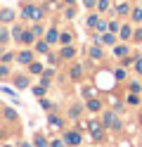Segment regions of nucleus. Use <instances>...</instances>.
Masks as SVG:
<instances>
[{"mask_svg": "<svg viewBox=\"0 0 142 147\" xmlns=\"http://www.w3.org/2000/svg\"><path fill=\"white\" fill-rule=\"evenodd\" d=\"M97 29H100V31H104V29H107V22L100 19V22H97Z\"/></svg>", "mask_w": 142, "mask_h": 147, "instance_id": "obj_28", "label": "nucleus"}, {"mask_svg": "<svg viewBox=\"0 0 142 147\" xmlns=\"http://www.w3.org/2000/svg\"><path fill=\"white\" fill-rule=\"evenodd\" d=\"M47 43H55L57 40V29H52V31H47V38H45Z\"/></svg>", "mask_w": 142, "mask_h": 147, "instance_id": "obj_15", "label": "nucleus"}, {"mask_svg": "<svg viewBox=\"0 0 142 147\" xmlns=\"http://www.w3.org/2000/svg\"><path fill=\"white\" fill-rule=\"evenodd\" d=\"M36 147H47V142H45V138H40V135H36Z\"/></svg>", "mask_w": 142, "mask_h": 147, "instance_id": "obj_20", "label": "nucleus"}, {"mask_svg": "<svg viewBox=\"0 0 142 147\" xmlns=\"http://www.w3.org/2000/svg\"><path fill=\"white\" fill-rule=\"evenodd\" d=\"M123 76H126V71L118 69V71H116V81H123Z\"/></svg>", "mask_w": 142, "mask_h": 147, "instance_id": "obj_29", "label": "nucleus"}, {"mask_svg": "<svg viewBox=\"0 0 142 147\" xmlns=\"http://www.w3.org/2000/svg\"><path fill=\"white\" fill-rule=\"evenodd\" d=\"M97 7H100V10H107V7H109V0H100Z\"/></svg>", "mask_w": 142, "mask_h": 147, "instance_id": "obj_26", "label": "nucleus"}, {"mask_svg": "<svg viewBox=\"0 0 142 147\" xmlns=\"http://www.w3.org/2000/svg\"><path fill=\"white\" fill-rule=\"evenodd\" d=\"M90 57H92V59H102V57H104V55H102V48H95V45H92V48H90Z\"/></svg>", "mask_w": 142, "mask_h": 147, "instance_id": "obj_7", "label": "nucleus"}, {"mask_svg": "<svg viewBox=\"0 0 142 147\" xmlns=\"http://www.w3.org/2000/svg\"><path fill=\"white\" fill-rule=\"evenodd\" d=\"M14 86H17V88H26V86H28V81H26L24 76H17V78H14Z\"/></svg>", "mask_w": 142, "mask_h": 147, "instance_id": "obj_11", "label": "nucleus"}, {"mask_svg": "<svg viewBox=\"0 0 142 147\" xmlns=\"http://www.w3.org/2000/svg\"><path fill=\"white\" fill-rule=\"evenodd\" d=\"M133 19H135V22H142V10H140V7H137V10H133Z\"/></svg>", "mask_w": 142, "mask_h": 147, "instance_id": "obj_22", "label": "nucleus"}, {"mask_svg": "<svg viewBox=\"0 0 142 147\" xmlns=\"http://www.w3.org/2000/svg\"><path fill=\"white\" fill-rule=\"evenodd\" d=\"M97 40H102V43H107V45H114V36H111V33H104L102 38H97Z\"/></svg>", "mask_w": 142, "mask_h": 147, "instance_id": "obj_12", "label": "nucleus"}, {"mask_svg": "<svg viewBox=\"0 0 142 147\" xmlns=\"http://www.w3.org/2000/svg\"><path fill=\"white\" fill-rule=\"evenodd\" d=\"M0 19H3V22H12V19H14L12 10H3V12H0Z\"/></svg>", "mask_w": 142, "mask_h": 147, "instance_id": "obj_8", "label": "nucleus"}, {"mask_svg": "<svg viewBox=\"0 0 142 147\" xmlns=\"http://www.w3.org/2000/svg\"><path fill=\"white\" fill-rule=\"evenodd\" d=\"M104 126H109V128H121V121H118L111 112H107V114H104Z\"/></svg>", "mask_w": 142, "mask_h": 147, "instance_id": "obj_2", "label": "nucleus"}, {"mask_svg": "<svg viewBox=\"0 0 142 147\" xmlns=\"http://www.w3.org/2000/svg\"><path fill=\"white\" fill-rule=\"evenodd\" d=\"M62 57H66V59H69V57H73V48H69V45H66V48L62 50Z\"/></svg>", "mask_w": 142, "mask_h": 147, "instance_id": "obj_17", "label": "nucleus"}, {"mask_svg": "<svg viewBox=\"0 0 142 147\" xmlns=\"http://www.w3.org/2000/svg\"><path fill=\"white\" fill-rule=\"evenodd\" d=\"M100 100H88V109H90V112H100Z\"/></svg>", "mask_w": 142, "mask_h": 147, "instance_id": "obj_9", "label": "nucleus"}, {"mask_svg": "<svg viewBox=\"0 0 142 147\" xmlns=\"http://www.w3.org/2000/svg\"><path fill=\"white\" fill-rule=\"evenodd\" d=\"M59 40H62L64 45H69V43H71V33H62V36H59Z\"/></svg>", "mask_w": 142, "mask_h": 147, "instance_id": "obj_21", "label": "nucleus"}, {"mask_svg": "<svg viewBox=\"0 0 142 147\" xmlns=\"http://www.w3.org/2000/svg\"><path fill=\"white\" fill-rule=\"evenodd\" d=\"M121 38H123V40L130 38V26H123V29H121Z\"/></svg>", "mask_w": 142, "mask_h": 147, "instance_id": "obj_16", "label": "nucleus"}, {"mask_svg": "<svg viewBox=\"0 0 142 147\" xmlns=\"http://www.w3.org/2000/svg\"><path fill=\"white\" fill-rule=\"evenodd\" d=\"M114 55H116V57H123V55H128V48L126 45H116V48H114Z\"/></svg>", "mask_w": 142, "mask_h": 147, "instance_id": "obj_10", "label": "nucleus"}, {"mask_svg": "<svg viewBox=\"0 0 142 147\" xmlns=\"http://www.w3.org/2000/svg\"><path fill=\"white\" fill-rule=\"evenodd\" d=\"M69 74H71V78H78V76H81V67H78V64H76V67H71Z\"/></svg>", "mask_w": 142, "mask_h": 147, "instance_id": "obj_18", "label": "nucleus"}, {"mask_svg": "<svg viewBox=\"0 0 142 147\" xmlns=\"http://www.w3.org/2000/svg\"><path fill=\"white\" fill-rule=\"evenodd\" d=\"M5 119H9V121H12V119H17V112H14V109H5Z\"/></svg>", "mask_w": 142, "mask_h": 147, "instance_id": "obj_19", "label": "nucleus"}, {"mask_svg": "<svg viewBox=\"0 0 142 147\" xmlns=\"http://www.w3.org/2000/svg\"><path fill=\"white\" fill-rule=\"evenodd\" d=\"M28 67H31V71H33V74H43V67H40L38 62H31Z\"/></svg>", "mask_w": 142, "mask_h": 147, "instance_id": "obj_13", "label": "nucleus"}, {"mask_svg": "<svg viewBox=\"0 0 142 147\" xmlns=\"http://www.w3.org/2000/svg\"><path fill=\"white\" fill-rule=\"evenodd\" d=\"M50 147H64V142H62V140H52Z\"/></svg>", "mask_w": 142, "mask_h": 147, "instance_id": "obj_30", "label": "nucleus"}, {"mask_svg": "<svg viewBox=\"0 0 142 147\" xmlns=\"http://www.w3.org/2000/svg\"><path fill=\"white\" fill-rule=\"evenodd\" d=\"M90 133H92V135L100 140V138H102V126H100L97 121H92V123H90Z\"/></svg>", "mask_w": 142, "mask_h": 147, "instance_id": "obj_4", "label": "nucleus"}, {"mask_svg": "<svg viewBox=\"0 0 142 147\" xmlns=\"http://www.w3.org/2000/svg\"><path fill=\"white\" fill-rule=\"evenodd\" d=\"M31 57H33V55L31 52H28V50H22V52H19V62H22V64H31Z\"/></svg>", "mask_w": 142, "mask_h": 147, "instance_id": "obj_3", "label": "nucleus"}, {"mask_svg": "<svg viewBox=\"0 0 142 147\" xmlns=\"http://www.w3.org/2000/svg\"><path fill=\"white\" fill-rule=\"evenodd\" d=\"M24 17H28V19H40L43 10L40 7H24Z\"/></svg>", "mask_w": 142, "mask_h": 147, "instance_id": "obj_1", "label": "nucleus"}, {"mask_svg": "<svg viewBox=\"0 0 142 147\" xmlns=\"http://www.w3.org/2000/svg\"><path fill=\"white\" fill-rule=\"evenodd\" d=\"M50 126H57V128H59V126H62V119H57V116H50Z\"/></svg>", "mask_w": 142, "mask_h": 147, "instance_id": "obj_23", "label": "nucleus"}, {"mask_svg": "<svg viewBox=\"0 0 142 147\" xmlns=\"http://www.w3.org/2000/svg\"><path fill=\"white\" fill-rule=\"evenodd\" d=\"M135 69H137V74H142V55H140L137 62H135Z\"/></svg>", "mask_w": 142, "mask_h": 147, "instance_id": "obj_25", "label": "nucleus"}, {"mask_svg": "<svg viewBox=\"0 0 142 147\" xmlns=\"http://www.w3.org/2000/svg\"><path fill=\"white\" fill-rule=\"evenodd\" d=\"M36 48H38V52H47V40H38Z\"/></svg>", "mask_w": 142, "mask_h": 147, "instance_id": "obj_14", "label": "nucleus"}, {"mask_svg": "<svg viewBox=\"0 0 142 147\" xmlns=\"http://www.w3.org/2000/svg\"><path fill=\"white\" fill-rule=\"evenodd\" d=\"M66 142H69V145H78L81 142V135L78 133H66Z\"/></svg>", "mask_w": 142, "mask_h": 147, "instance_id": "obj_5", "label": "nucleus"}, {"mask_svg": "<svg viewBox=\"0 0 142 147\" xmlns=\"http://www.w3.org/2000/svg\"><path fill=\"white\" fill-rule=\"evenodd\" d=\"M97 22H100L97 17H90V19H88V26H97Z\"/></svg>", "mask_w": 142, "mask_h": 147, "instance_id": "obj_27", "label": "nucleus"}, {"mask_svg": "<svg viewBox=\"0 0 142 147\" xmlns=\"http://www.w3.org/2000/svg\"><path fill=\"white\" fill-rule=\"evenodd\" d=\"M116 12H118V14H128V5H118Z\"/></svg>", "mask_w": 142, "mask_h": 147, "instance_id": "obj_24", "label": "nucleus"}, {"mask_svg": "<svg viewBox=\"0 0 142 147\" xmlns=\"http://www.w3.org/2000/svg\"><path fill=\"white\" fill-rule=\"evenodd\" d=\"M33 36H36L33 31H26V33L19 36V38H22V43H26V45H28V43H33Z\"/></svg>", "mask_w": 142, "mask_h": 147, "instance_id": "obj_6", "label": "nucleus"}]
</instances>
